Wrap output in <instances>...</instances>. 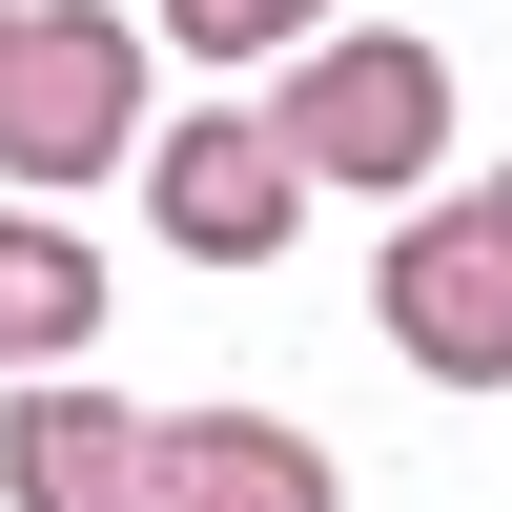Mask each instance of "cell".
Segmentation results:
<instances>
[{
	"instance_id": "obj_1",
	"label": "cell",
	"mask_w": 512,
	"mask_h": 512,
	"mask_svg": "<svg viewBox=\"0 0 512 512\" xmlns=\"http://www.w3.org/2000/svg\"><path fill=\"white\" fill-rule=\"evenodd\" d=\"M0 164L41 205L103 185V164H144V21L123 0H21L0 21Z\"/></svg>"
},
{
	"instance_id": "obj_2",
	"label": "cell",
	"mask_w": 512,
	"mask_h": 512,
	"mask_svg": "<svg viewBox=\"0 0 512 512\" xmlns=\"http://www.w3.org/2000/svg\"><path fill=\"white\" fill-rule=\"evenodd\" d=\"M267 123H287V164H308V185L410 205V185L451 164V62H431L410 21H328L308 62H287V103H267Z\"/></svg>"
},
{
	"instance_id": "obj_3",
	"label": "cell",
	"mask_w": 512,
	"mask_h": 512,
	"mask_svg": "<svg viewBox=\"0 0 512 512\" xmlns=\"http://www.w3.org/2000/svg\"><path fill=\"white\" fill-rule=\"evenodd\" d=\"M144 226L185 246V267H287V226H308V164H287L267 103H205L144 144Z\"/></svg>"
},
{
	"instance_id": "obj_4",
	"label": "cell",
	"mask_w": 512,
	"mask_h": 512,
	"mask_svg": "<svg viewBox=\"0 0 512 512\" xmlns=\"http://www.w3.org/2000/svg\"><path fill=\"white\" fill-rule=\"evenodd\" d=\"M369 308H390V349L431 369V390H512V246L472 226V205H390Z\"/></svg>"
},
{
	"instance_id": "obj_5",
	"label": "cell",
	"mask_w": 512,
	"mask_h": 512,
	"mask_svg": "<svg viewBox=\"0 0 512 512\" xmlns=\"http://www.w3.org/2000/svg\"><path fill=\"white\" fill-rule=\"evenodd\" d=\"M0 492H21V512H164V410L82 390V369H21V410H0Z\"/></svg>"
},
{
	"instance_id": "obj_6",
	"label": "cell",
	"mask_w": 512,
	"mask_h": 512,
	"mask_svg": "<svg viewBox=\"0 0 512 512\" xmlns=\"http://www.w3.org/2000/svg\"><path fill=\"white\" fill-rule=\"evenodd\" d=\"M164 512H328V451L287 410H164Z\"/></svg>"
},
{
	"instance_id": "obj_7",
	"label": "cell",
	"mask_w": 512,
	"mask_h": 512,
	"mask_svg": "<svg viewBox=\"0 0 512 512\" xmlns=\"http://www.w3.org/2000/svg\"><path fill=\"white\" fill-rule=\"evenodd\" d=\"M82 328H103V246L62 205H0V369H82Z\"/></svg>"
},
{
	"instance_id": "obj_8",
	"label": "cell",
	"mask_w": 512,
	"mask_h": 512,
	"mask_svg": "<svg viewBox=\"0 0 512 512\" xmlns=\"http://www.w3.org/2000/svg\"><path fill=\"white\" fill-rule=\"evenodd\" d=\"M144 41H185V62H308L328 0H144Z\"/></svg>"
},
{
	"instance_id": "obj_9",
	"label": "cell",
	"mask_w": 512,
	"mask_h": 512,
	"mask_svg": "<svg viewBox=\"0 0 512 512\" xmlns=\"http://www.w3.org/2000/svg\"><path fill=\"white\" fill-rule=\"evenodd\" d=\"M472 226H492V246H512V164H492V185H472Z\"/></svg>"
},
{
	"instance_id": "obj_10",
	"label": "cell",
	"mask_w": 512,
	"mask_h": 512,
	"mask_svg": "<svg viewBox=\"0 0 512 512\" xmlns=\"http://www.w3.org/2000/svg\"><path fill=\"white\" fill-rule=\"evenodd\" d=\"M0 21H21V0H0Z\"/></svg>"
}]
</instances>
